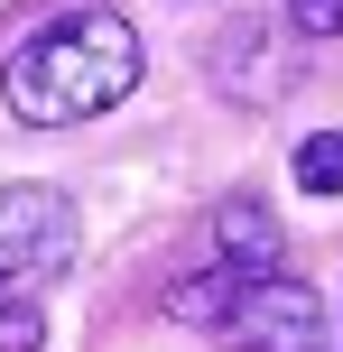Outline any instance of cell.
<instances>
[{"label":"cell","mask_w":343,"mask_h":352,"mask_svg":"<svg viewBox=\"0 0 343 352\" xmlns=\"http://www.w3.org/2000/svg\"><path fill=\"white\" fill-rule=\"evenodd\" d=\"M0 93L28 130H74L102 121L111 102L140 93V28L111 0H65L47 28H28L0 65Z\"/></svg>","instance_id":"obj_1"},{"label":"cell","mask_w":343,"mask_h":352,"mask_svg":"<svg viewBox=\"0 0 343 352\" xmlns=\"http://www.w3.org/2000/svg\"><path fill=\"white\" fill-rule=\"evenodd\" d=\"M74 269V204L56 186H0V306L47 297V278Z\"/></svg>","instance_id":"obj_2"},{"label":"cell","mask_w":343,"mask_h":352,"mask_svg":"<svg viewBox=\"0 0 343 352\" xmlns=\"http://www.w3.org/2000/svg\"><path fill=\"white\" fill-rule=\"evenodd\" d=\"M223 343L241 352H334V306L297 278H251L223 316Z\"/></svg>","instance_id":"obj_3"},{"label":"cell","mask_w":343,"mask_h":352,"mask_svg":"<svg viewBox=\"0 0 343 352\" xmlns=\"http://www.w3.org/2000/svg\"><path fill=\"white\" fill-rule=\"evenodd\" d=\"M214 269H232V278H278V223L251 204V195H232V204L214 213Z\"/></svg>","instance_id":"obj_4"},{"label":"cell","mask_w":343,"mask_h":352,"mask_svg":"<svg viewBox=\"0 0 343 352\" xmlns=\"http://www.w3.org/2000/svg\"><path fill=\"white\" fill-rule=\"evenodd\" d=\"M241 287H251V278H232V269H204V278H177L167 316H177V324H214V334H223V316H232V297H241Z\"/></svg>","instance_id":"obj_5"},{"label":"cell","mask_w":343,"mask_h":352,"mask_svg":"<svg viewBox=\"0 0 343 352\" xmlns=\"http://www.w3.org/2000/svg\"><path fill=\"white\" fill-rule=\"evenodd\" d=\"M297 186L307 195H343V130H316V140L297 148Z\"/></svg>","instance_id":"obj_6"},{"label":"cell","mask_w":343,"mask_h":352,"mask_svg":"<svg viewBox=\"0 0 343 352\" xmlns=\"http://www.w3.org/2000/svg\"><path fill=\"white\" fill-rule=\"evenodd\" d=\"M37 334H47L37 297H10V306H0V352H37Z\"/></svg>","instance_id":"obj_7"},{"label":"cell","mask_w":343,"mask_h":352,"mask_svg":"<svg viewBox=\"0 0 343 352\" xmlns=\"http://www.w3.org/2000/svg\"><path fill=\"white\" fill-rule=\"evenodd\" d=\"M297 37H343V0H278Z\"/></svg>","instance_id":"obj_8"}]
</instances>
